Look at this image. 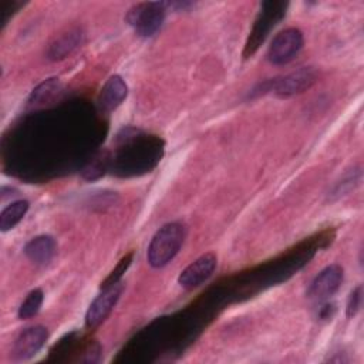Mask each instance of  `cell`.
I'll list each match as a JSON object with an SVG mask.
<instances>
[{
    "label": "cell",
    "instance_id": "obj_1",
    "mask_svg": "<svg viewBox=\"0 0 364 364\" xmlns=\"http://www.w3.org/2000/svg\"><path fill=\"white\" fill-rule=\"evenodd\" d=\"M185 233V226L179 222H169L159 228L148 246V263L156 269L168 264L179 252Z\"/></svg>",
    "mask_w": 364,
    "mask_h": 364
},
{
    "label": "cell",
    "instance_id": "obj_2",
    "mask_svg": "<svg viewBox=\"0 0 364 364\" xmlns=\"http://www.w3.org/2000/svg\"><path fill=\"white\" fill-rule=\"evenodd\" d=\"M164 17V3H139L129 9L127 14V21L139 36L151 37L161 28Z\"/></svg>",
    "mask_w": 364,
    "mask_h": 364
},
{
    "label": "cell",
    "instance_id": "obj_3",
    "mask_svg": "<svg viewBox=\"0 0 364 364\" xmlns=\"http://www.w3.org/2000/svg\"><path fill=\"white\" fill-rule=\"evenodd\" d=\"M303 47V33L290 27L274 36L267 50V60L272 64L282 65L291 61Z\"/></svg>",
    "mask_w": 364,
    "mask_h": 364
},
{
    "label": "cell",
    "instance_id": "obj_4",
    "mask_svg": "<svg viewBox=\"0 0 364 364\" xmlns=\"http://www.w3.org/2000/svg\"><path fill=\"white\" fill-rule=\"evenodd\" d=\"M122 293V284L119 282L105 286L104 290L94 299L85 314V326L88 328L98 327L112 311L119 296Z\"/></svg>",
    "mask_w": 364,
    "mask_h": 364
},
{
    "label": "cell",
    "instance_id": "obj_5",
    "mask_svg": "<svg viewBox=\"0 0 364 364\" xmlns=\"http://www.w3.org/2000/svg\"><path fill=\"white\" fill-rule=\"evenodd\" d=\"M343 282V269L338 264H330L323 269L311 282L309 297L316 303L328 300L340 287Z\"/></svg>",
    "mask_w": 364,
    "mask_h": 364
},
{
    "label": "cell",
    "instance_id": "obj_6",
    "mask_svg": "<svg viewBox=\"0 0 364 364\" xmlns=\"http://www.w3.org/2000/svg\"><path fill=\"white\" fill-rule=\"evenodd\" d=\"M48 338V331L44 326H31L23 330L14 344H13V358L14 360H28L36 355L40 348L44 346L46 340Z\"/></svg>",
    "mask_w": 364,
    "mask_h": 364
},
{
    "label": "cell",
    "instance_id": "obj_7",
    "mask_svg": "<svg viewBox=\"0 0 364 364\" xmlns=\"http://www.w3.org/2000/svg\"><path fill=\"white\" fill-rule=\"evenodd\" d=\"M216 256L213 253H205L198 257L193 263H191L178 277V283L181 287L186 290H192L206 282L216 269Z\"/></svg>",
    "mask_w": 364,
    "mask_h": 364
},
{
    "label": "cell",
    "instance_id": "obj_8",
    "mask_svg": "<svg viewBox=\"0 0 364 364\" xmlns=\"http://www.w3.org/2000/svg\"><path fill=\"white\" fill-rule=\"evenodd\" d=\"M317 75L313 68H300L273 82V90L279 97H290L310 88Z\"/></svg>",
    "mask_w": 364,
    "mask_h": 364
},
{
    "label": "cell",
    "instance_id": "obj_9",
    "mask_svg": "<svg viewBox=\"0 0 364 364\" xmlns=\"http://www.w3.org/2000/svg\"><path fill=\"white\" fill-rule=\"evenodd\" d=\"M128 92L125 81L119 75H112L102 87L100 97H98V104L102 111L111 112L117 107L121 105V102L125 100Z\"/></svg>",
    "mask_w": 364,
    "mask_h": 364
},
{
    "label": "cell",
    "instance_id": "obj_10",
    "mask_svg": "<svg viewBox=\"0 0 364 364\" xmlns=\"http://www.w3.org/2000/svg\"><path fill=\"white\" fill-rule=\"evenodd\" d=\"M55 252H57V243L54 237L48 235H41L31 239L24 247V253L28 257V260L38 266L48 264L54 257Z\"/></svg>",
    "mask_w": 364,
    "mask_h": 364
},
{
    "label": "cell",
    "instance_id": "obj_11",
    "mask_svg": "<svg viewBox=\"0 0 364 364\" xmlns=\"http://www.w3.org/2000/svg\"><path fill=\"white\" fill-rule=\"evenodd\" d=\"M28 210V202L24 199L16 200L6 206L0 213V229L1 232H7L13 229L27 213Z\"/></svg>",
    "mask_w": 364,
    "mask_h": 364
},
{
    "label": "cell",
    "instance_id": "obj_12",
    "mask_svg": "<svg viewBox=\"0 0 364 364\" xmlns=\"http://www.w3.org/2000/svg\"><path fill=\"white\" fill-rule=\"evenodd\" d=\"M81 43V33L77 31H70L67 34H63L55 43L50 47L48 55L53 60L57 58H64L68 53H71L78 44Z\"/></svg>",
    "mask_w": 364,
    "mask_h": 364
},
{
    "label": "cell",
    "instance_id": "obj_13",
    "mask_svg": "<svg viewBox=\"0 0 364 364\" xmlns=\"http://www.w3.org/2000/svg\"><path fill=\"white\" fill-rule=\"evenodd\" d=\"M43 290L41 289H34L28 293V296L26 297V300L20 304L18 307V318L21 320H27L31 318L33 316H36L43 304Z\"/></svg>",
    "mask_w": 364,
    "mask_h": 364
},
{
    "label": "cell",
    "instance_id": "obj_14",
    "mask_svg": "<svg viewBox=\"0 0 364 364\" xmlns=\"http://www.w3.org/2000/svg\"><path fill=\"white\" fill-rule=\"evenodd\" d=\"M361 306V286L355 287L347 300V317H353Z\"/></svg>",
    "mask_w": 364,
    "mask_h": 364
},
{
    "label": "cell",
    "instance_id": "obj_15",
    "mask_svg": "<svg viewBox=\"0 0 364 364\" xmlns=\"http://www.w3.org/2000/svg\"><path fill=\"white\" fill-rule=\"evenodd\" d=\"M131 257H132V255L129 253L127 257H124L121 262H119V264L117 266V269L112 272V274L104 282V287L105 286H109V284H112V283H117V282H119V277H121V274L127 270V267L129 266V263H131Z\"/></svg>",
    "mask_w": 364,
    "mask_h": 364
}]
</instances>
